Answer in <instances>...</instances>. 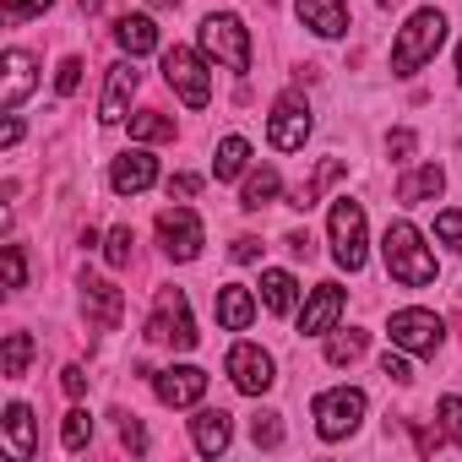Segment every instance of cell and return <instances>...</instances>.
Here are the masks:
<instances>
[{
  "instance_id": "6da1fadb",
  "label": "cell",
  "mask_w": 462,
  "mask_h": 462,
  "mask_svg": "<svg viewBox=\"0 0 462 462\" xmlns=\"http://www.w3.org/2000/svg\"><path fill=\"white\" fill-rule=\"evenodd\" d=\"M381 256H386V273H392L402 289H424V283H435V256H430L424 235H419L408 217L386 223V235H381Z\"/></svg>"
},
{
  "instance_id": "83f0119b",
  "label": "cell",
  "mask_w": 462,
  "mask_h": 462,
  "mask_svg": "<svg viewBox=\"0 0 462 462\" xmlns=\"http://www.w3.org/2000/svg\"><path fill=\"white\" fill-rule=\"evenodd\" d=\"M365 343H370L365 332H354V327L337 332V327H332V337H327V365H354V359L365 354Z\"/></svg>"
},
{
  "instance_id": "4fadbf2b",
  "label": "cell",
  "mask_w": 462,
  "mask_h": 462,
  "mask_svg": "<svg viewBox=\"0 0 462 462\" xmlns=\"http://www.w3.org/2000/svg\"><path fill=\"white\" fill-rule=\"evenodd\" d=\"M337 316H343V289L337 283H316L305 310H300V337H327L337 327Z\"/></svg>"
},
{
  "instance_id": "4316f807",
  "label": "cell",
  "mask_w": 462,
  "mask_h": 462,
  "mask_svg": "<svg viewBox=\"0 0 462 462\" xmlns=\"http://www.w3.org/2000/svg\"><path fill=\"white\" fill-rule=\"evenodd\" d=\"M28 359H33V337H28V332H6V354H0V375H6V381H23V375H28Z\"/></svg>"
},
{
  "instance_id": "ba28073f",
  "label": "cell",
  "mask_w": 462,
  "mask_h": 462,
  "mask_svg": "<svg viewBox=\"0 0 462 462\" xmlns=\"http://www.w3.org/2000/svg\"><path fill=\"white\" fill-rule=\"evenodd\" d=\"M267 142H273L278 152H300V147L310 142V104H305V93H283V98L273 104V115H267Z\"/></svg>"
},
{
  "instance_id": "74e56055",
  "label": "cell",
  "mask_w": 462,
  "mask_h": 462,
  "mask_svg": "<svg viewBox=\"0 0 462 462\" xmlns=\"http://www.w3.org/2000/svg\"><path fill=\"white\" fill-rule=\"evenodd\" d=\"M440 419H446V435L462 446V397H440Z\"/></svg>"
},
{
  "instance_id": "f6af8a7d",
  "label": "cell",
  "mask_w": 462,
  "mask_h": 462,
  "mask_svg": "<svg viewBox=\"0 0 462 462\" xmlns=\"http://www.w3.org/2000/svg\"><path fill=\"white\" fill-rule=\"evenodd\" d=\"M77 6H82V12L93 17V12H104V0H77Z\"/></svg>"
},
{
  "instance_id": "7402d4cb",
  "label": "cell",
  "mask_w": 462,
  "mask_h": 462,
  "mask_svg": "<svg viewBox=\"0 0 462 462\" xmlns=\"http://www.w3.org/2000/svg\"><path fill=\"white\" fill-rule=\"evenodd\" d=\"M446 190V174H440V163H424V169H413V174H402L397 180V201H430V196H440Z\"/></svg>"
},
{
  "instance_id": "7a4b0ae2",
  "label": "cell",
  "mask_w": 462,
  "mask_h": 462,
  "mask_svg": "<svg viewBox=\"0 0 462 462\" xmlns=\"http://www.w3.org/2000/svg\"><path fill=\"white\" fill-rule=\"evenodd\" d=\"M440 44H446V17H440L435 6L413 12V17L402 23L397 44H392V77H413L424 60H435V50H440Z\"/></svg>"
},
{
  "instance_id": "ee69618b",
  "label": "cell",
  "mask_w": 462,
  "mask_h": 462,
  "mask_svg": "<svg viewBox=\"0 0 462 462\" xmlns=\"http://www.w3.org/2000/svg\"><path fill=\"white\" fill-rule=\"evenodd\" d=\"M17 142H23V125L6 120V125H0V147H17Z\"/></svg>"
},
{
  "instance_id": "7c38bea8",
  "label": "cell",
  "mask_w": 462,
  "mask_h": 462,
  "mask_svg": "<svg viewBox=\"0 0 462 462\" xmlns=\"http://www.w3.org/2000/svg\"><path fill=\"white\" fill-rule=\"evenodd\" d=\"M152 392H158L163 408H196V402L207 397V370H196V365H174V370L152 375Z\"/></svg>"
},
{
  "instance_id": "8d00e7d4",
  "label": "cell",
  "mask_w": 462,
  "mask_h": 462,
  "mask_svg": "<svg viewBox=\"0 0 462 462\" xmlns=\"http://www.w3.org/2000/svg\"><path fill=\"white\" fill-rule=\"evenodd\" d=\"M120 446L136 451V457L147 451V430H142V419H120Z\"/></svg>"
},
{
  "instance_id": "d590c367",
  "label": "cell",
  "mask_w": 462,
  "mask_h": 462,
  "mask_svg": "<svg viewBox=\"0 0 462 462\" xmlns=\"http://www.w3.org/2000/svg\"><path fill=\"white\" fill-rule=\"evenodd\" d=\"M55 88H60L66 98L82 88V60H77V55H66V60H60V77H55Z\"/></svg>"
},
{
  "instance_id": "f35d334b",
  "label": "cell",
  "mask_w": 462,
  "mask_h": 462,
  "mask_svg": "<svg viewBox=\"0 0 462 462\" xmlns=\"http://www.w3.org/2000/svg\"><path fill=\"white\" fill-rule=\"evenodd\" d=\"M55 0H6V23H23V17H39V12H50Z\"/></svg>"
},
{
  "instance_id": "836d02e7",
  "label": "cell",
  "mask_w": 462,
  "mask_h": 462,
  "mask_svg": "<svg viewBox=\"0 0 462 462\" xmlns=\"http://www.w3.org/2000/svg\"><path fill=\"white\" fill-rule=\"evenodd\" d=\"M6 289L12 294L28 289V256H23V245H6Z\"/></svg>"
},
{
  "instance_id": "8fae6325",
  "label": "cell",
  "mask_w": 462,
  "mask_h": 462,
  "mask_svg": "<svg viewBox=\"0 0 462 462\" xmlns=\"http://www.w3.org/2000/svg\"><path fill=\"white\" fill-rule=\"evenodd\" d=\"M228 381H235L245 397H262L278 375H273V354L256 348V343H235L228 348Z\"/></svg>"
},
{
  "instance_id": "60d3db41",
  "label": "cell",
  "mask_w": 462,
  "mask_h": 462,
  "mask_svg": "<svg viewBox=\"0 0 462 462\" xmlns=\"http://www.w3.org/2000/svg\"><path fill=\"white\" fill-rule=\"evenodd\" d=\"M386 152H392V158H408V152H413V131H392V136H386Z\"/></svg>"
},
{
  "instance_id": "30bf717a",
  "label": "cell",
  "mask_w": 462,
  "mask_h": 462,
  "mask_svg": "<svg viewBox=\"0 0 462 462\" xmlns=\"http://www.w3.org/2000/svg\"><path fill=\"white\" fill-rule=\"evenodd\" d=\"M386 332H392V348H408V354H435L440 337H446L435 310H397Z\"/></svg>"
},
{
  "instance_id": "1f68e13d",
  "label": "cell",
  "mask_w": 462,
  "mask_h": 462,
  "mask_svg": "<svg viewBox=\"0 0 462 462\" xmlns=\"http://www.w3.org/2000/svg\"><path fill=\"white\" fill-rule=\"evenodd\" d=\"M131 245H136V240H131V228H115L109 245H104V262H109L115 273H120V267H131Z\"/></svg>"
},
{
  "instance_id": "d4e9b609",
  "label": "cell",
  "mask_w": 462,
  "mask_h": 462,
  "mask_svg": "<svg viewBox=\"0 0 462 462\" xmlns=\"http://www.w3.org/2000/svg\"><path fill=\"white\" fill-rule=\"evenodd\" d=\"M245 163H251V142H245V136H223V142H217V158H212V174H217V180H240Z\"/></svg>"
},
{
  "instance_id": "5b68a950",
  "label": "cell",
  "mask_w": 462,
  "mask_h": 462,
  "mask_svg": "<svg viewBox=\"0 0 462 462\" xmlns=\"http://www.w3.org/2000/svg\"><path fill=\"white\" fill-rule=\"evenodd\" d=\"M147 337L152 343H169V348H196V321H190V300L180 289H158V305H152V321H147Z\"/></svg>"
},
{
  "instance_id": "44dd1931",
  "label": "cell",
  "mask_w": 462,
  "mask_h": 462,
  "mask_svg": "<svg viewBox=\"0 0 462 462\" xmlns=\"http://www.w3.org/2000/svg\"><path fill=\"white\" fill-rule=\"evenodd\" d=\"M115 44H120L131 60H136V55H152V50H158V28H152V17H131V12H125V17L115 23Z\"/></svg>"
},
{
  "instance_id": "7bdbcfd3",
  "label": "cell",
  "mask_w": 462,
  "mask_h": 462,
  "mask_svg": "<svg viewBox=\"0 0 462 462\" xmlns=\"http://www.w3.org/2000/svg\"><path fill=\"white\" fill-rule=\"evenodd\" d=\"M196 190H201L196 174H174V180H169V196H196Z\"/></svg>"
},
{
  "instance_id": "ab89813d",
  "label": "cell",
  "mask_w": 462,
  "mask_h": 462,
  "mask_svg": "<svg viewBox=\"0 0 462 462\" xmlns=\"http://www.w3.org/2000/svg\"><path fill=\"white\" fill-rule=\"evenodd\" d=\"M60 386H66L71 397H82V392H88V370H82V365H66V370H60Z\"/></svg>"
},
{
  "instance_id": "8992f818",
  "label": "cell",
  "mask_w": 462,
  "mask_h": 462,
  "mask_svg": "<svg viewBox=\"0 0 462 462\" xmlns=\"http://www.w3.org/2000/svg\"><path fill=\"white\" fill-rule=\"evenodd\" d=\"M359 419H365V392L359 386H332V392L316 397V430H321V440L354 435Z\"/></svg>"
},
{
  "instance_id": "e575fe53",
  "label": "cell",
  "mask_w": 462,
  "mask_h": 462,
  "mask_svg": "<svg viewBox=\"0 0 462 462\" xmlns=\"http://www.w3.org/2000/svg\"><path fill=\"white\" fill-rule=\"evenodd\" d=\"M381 375L397 381V386H408V381H413V370H408V348H397V354L386 348V354H381Z\"/></svg>"
},
{
  "instance_id": "277c9868",
  "label": "cell",
  "mask_w": 462,
  "mask_h": 462,
  "mask_svg": "<svg viewBox=\"0 0 462 462\" xmlns=\"http://www.w3.org/2000/svg\"><path fill=\"white\" fill-rule=\"evenodd\" d=\"M327 228H332V262L343 273H359L365 267V207L354 196H337Z\"/></svg>"
},
{
  "instance_id": "4dcf8cb0",
  "label": "cell",
  "mask_w": 462,
  "mask_h": 462,
  "mask_svg": "<svg viewBox=\"0 0 462 462\" xmlns=\"http://www.w3.org/2000/svg\"><path fill=\"white\" fill-rule=\"evenodd\" d=\"M251 440L267 446V451L283 446V424H278V413H256V419H251Z\"/></svg>"
},
{
  "instance_id": "9a60e30c",
  "label": "cell",
  "mask_w": 462,
  "mask_h": 462,
  "mask_svg": "<svg viewBox=\"0 0 462 462\" xmlns=\"http://www.w3.org/2000/svg\"><path fill=\"white\" fill-rule=\"evenodd\" d=\"M82 310H88V321H93L98 332H115V327H120L125 300H120V289H115V283H104V278H82Z\"/></svg>"
},
{
  "instance_id": "7dc6e473",
  "label": "cell",
  "mask_w": 462,
  "mask_h": 462,
  "mask_svg": "<svg viewBox=\"0 0 462 462\" xmlns=\"http://www.w3.org/2000/svg\"><path fill=\"white\" fill-rule=\"evenodd\" d=\"M457 82H462V50H457Z\"/></svg>"
},
{
  "instance_id": "bcb514c9",
  "label": "cell",
  "mask_w": 462,
  "mask_h": 462,
  "mask_svg": "<svg viewBox=\"0 0 462 462\" xmlns=\"http://www.w3.org/2000/svg\"><path fill=\"white\" fill-rule=\"evenodd\" d=\"M147 6H180V0H147Z\"/></svg>"
},
{
  "instance_id": "d6986e66",
  "label": "cell",
  "mask_w": 462,
  "mask_h": 462,
  "mask_svg": "<svg viewBox=\"0 0 462 462\" xmlns=\"http://www.w3.org/2000/svg\"><path fill=\"white\" fill-rule=\"evenodd\" d=\"M256 321V300H251V289H240V283H223L217 289V327H228V332H245Z\"/></svg>"
},
{
  "instance_id": "5bb4252c",
  "label": "cell",
  "mask_w": 462,
  "mask_h": 462,
  "mask_svg": "<svg viewBox=\"0 0 462 462\" xmlns=\"http://www.w3.org/2000/svg\"><path fill=\"white\" fill-rule=\"evenodd\" d=\"M152 180H158V158H152L147 147H131V152H120V158H115V169H109V185H115V196H142Z\"/></svg>"
},
{
  "instance_id": "2e32d148",
  "label": "cell",
  "mask_w": 462,
  "mask_h": 462,
  "mask_svg": "<svg viewBox=\"0 0 462 462\" xmlns=\"http://www.w3.org/2000/svg\"><path fill=\"white\" fill-rule=\"evenodd\" d=\"M294 12L321 39H343L348 33V0H294Z\"/></svg>"
},
{
  "instance_id": "d6a6232c",
  "label": "cell",
  "mask_w": 462,
  "mask_h": 462,
  "mask_svg": "<svg viewBox=\"0 0 462 462\" xmlns=\"http://www.w3.org/2000/svg\"><path fill=\"white\" fill-rule=\"evenodd\" d=\"M435 240H440L446 251H462V212H440V217H435Z\"/></svg>"
},
{
  "instance_id": "e0dca14e",
  "label": "cell",
  "mask_w": 462,
  "mask_h": 462,
  "mask_svg": "<svg viewBox=\"0 0 462 462\" xmlns=\"http://www.w3.org/2000/svg\"><path fill=\"white\" fill-rule=\"evenodd\" d=\"M136 82H142V77H136L131 60L109 66V88H104V104H98V120H104V125H120V120H125V104H131Z\"/></svg>"
},
{
  "instance_id": "52a82bcc",
  "label": "cell",
  "mask_w": 462,
  "mask_h": 462,
  "mask_svg": "<svg viewBox=\"0 0 462 462\" xmlns=\"http://www.w3.org/2000/svg\"><path fill=\"white\" fill-rule=\"evenodd\" d=\"M163 82L190 104V109H207V98H212V82H207V60L196 55V50H163Z\"/></svg>"
},
{
  "instance_id": "3957f363",
  "label": "cell",
  "mask_w": 462,
  "mask_h": 462,
  "mask_svg": "<svg viewBox=\"0 0 462 462\" xmlns=\"http://www.w3.org/2000/svg\"><path fill=\"white\" fill-rule=\"evenodd\" d=\"M201 55L245 77V71H251V33H245V23H240L235 12H212V17L201 23Z\"/></svg>"
},
{
  "instance_id": "f1b7e54d",
  "label": "cell",
  "mask_w": 462,
  "mask_h": 462,
  "mask_svg": "<svg viewBox=\"0 0 462 462\" xmlns=\"http://www.w3.org/2000/svg\"><path fill=\"white\" fill-rule=\"evenodd\" d=\"M131 136L136 142H169L174 136V120L158 115V109H142V115H131Z\"/></svg>"
},
{
  "instance_id": "b9f144b4",
  "label": "cell",
  "mask_w": 462,
  "mask_h": 462,
  "mask_svg": "<svg viewBox=\"0 0 462 462\" xmlns=\"http://www.w3.org/2000/svg\"><path fill=\"white\" fill-rule=\"evenodd\" d=\"M235 262H245V267H251V262H262V240H251V235H245V240H235Z\"/></svg>"
},
{
  "instance_id": "603a6c76",
  "label": "cell",
  "mask_w": 462,
  "mask_h": 462,
  "mask_svg": "<svg viewBox=\"0 0 462 462\" xmlns=\"http://www.w3.org/2000/svg\"><path fill=\"white\" fill-rule=\"evenodd\" d=\"M262 305L273 310V316H289L294 305H300V283H294V273H262Z\"/></svg>"
},
{
  "instance_id": "c3c4849f",
  "label": "cell",
  "mask_w": 462,
  "mask_h": 462,
  "mask_svg": "<svg viewBox=\"0 0 462 462\" xmlns=\"http://www.w3.org/2000/svg\"><path fill=\"white\" fill-rule=\"evenodd\" d=\"M375 6H397V0H375Z\"/></svg>"
},
{
  "instance_id": "484cf974",
  "label": "cell",
  "mask_w": 462,
  "mask_h": 462,
  "mask_svg": "<svg viewBox=\"0 0 462 462\" xmlns=\"http://www.w3.org/2000/svg\"><path fill=\"white\" fill-rule=\"evenodd\" d=\"M278 190H283L278 169H256V174L245 180V190H240V207H245V212H262V207H273V201H278Z\"/></svg>"
},
{
  "instance_id": "cb8c5ba5",
  "label": "cell",
  "mask_w": 462,
  "mask_h": 462,
  "mask_svg": "<svg viewBox=\"0 0 462 462\" xmlns=\"http://www.w3.org/2000/svg\"><path fill=\"white\" fill-rule=\"evenodd\" d=\"M6 446H12L17 462H33V408L28 402L6 408Z\"/></svg>"
},
{
  "instance_id": "ffe728a7",
  "label": "cell",
  "mask_w": 462,
  "mask_h": 462,
  "mask_svg": "<svg viewBox=\"0 0 462 462\" xmlns=\"http://www.w3.org/2000/svg\"><path fill=\"white\" fill-rule=\"evenodd\" d=\"M33 55L28 50H6V93H0V104H6V109H17L28 93H33Z\"/></svg>"
},
{
  "instance_id": "9c48e42d",
  "label": "cell",
  "mask_w": 462,
  "mask_h": 462,
  "mask_svg": "<svg viewBox=\"0 0 462 462\" xmlns=\"http://www.w3.org/2000/svg\"><path fill=\"white\" fill-rule=\"evenodd\" d=\"M158 240H163V251L174 256V262H196L201 256V217L190 212V207H163L158 212Z\"/></svg>"
},
{
  "instance_id": "ac0fdd59",
  "label": "cell",
  "mask_w": 462,
  "mask_h": 462,
  "mask_svg": "<svg viewBox=\"0 0 462 462\" xmlns=\"http://www.w3.org/2000/svg\"><path fill=\"white\" fill-rule=\"evenodd\" d=\"M228 435H235V424H228L223 408H201V413L190 419V440H196L201 457H223V451H228Z\"/></svg>"
},
{
  "instance_id": "f546056e",
  "label": "cell",
  "mask_w": 462,
  "mask_h": 462,
  "mask_svg": "<svg viewBox=\"0 0 462 462\" xmlns=\"http://www.w3.org/2000/svg\"><path fill=\"white\" fill-rule=\"evenodd\" d=\"M60 440H66V451H82V446L93 440V419H88V408H71V413H66Z\"/></svg>"
}]
</instances>
